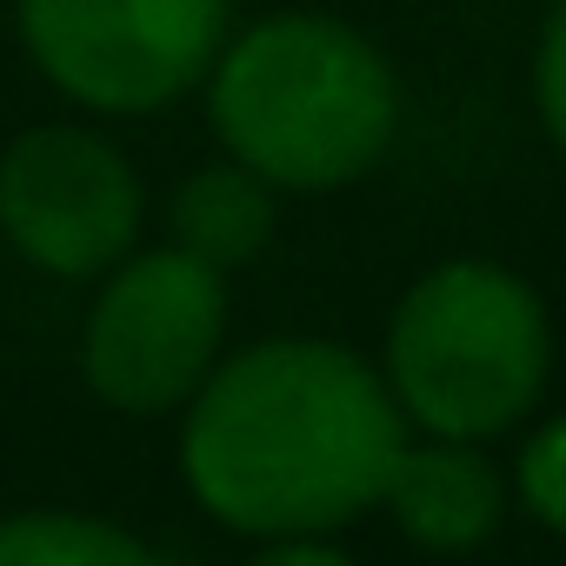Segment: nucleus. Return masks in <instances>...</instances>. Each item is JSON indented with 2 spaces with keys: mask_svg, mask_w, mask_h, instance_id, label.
<instances>
[{
  "mask_svg": "<svg viewBox=\"0 0 566 566\" xmlns=\"http://www.w3.org/2000/svg\"><path fill=\"white\" fill-rule=\"evenodd\" d=\"M400 447V407L360 354L334 340H266L200 380L180 467L213 520L301 539L380 506Z\"/></svg>",
  "mask_w": 566,
  "mask_h": 566,
  "instance_id": "nucleus-1",
  "label": "nucleus"
},
{
  "mask_svg": "<svg viewBox=\"0 0 566 566\" xmlns=\"http://www.w3.org/2000/svg\"><path fill=\"white\" fill-rule=\"evenodd\" d=\"M207 107L227 154L266 187L327 193L387 154L400 87L360 28L334 14H266L220 48Z\"/></svg>",
  "mask_w": 566,
  "mask_h": 566,
  "instance_id": "nucleus-2",
  "label": "nucleus"
},
{
  "mask_svg": "<svg viewBox=\"0 0 566 566\" xmlns=\"http://www.w3.org/2000/svg\"><path fill=\"white\" fill-rule=\"evenodd\" d=\"M553 334L520 273L493 260H447L394 314L387 380L394 407L433 440H493L520 427L546 387Z\"/></svg>",
  "mask_w": 566,
  "mask_h": 566,
  "instance_id": "nucleus-3",
  "label": "nucleus"
},
{
  "mask_svg": "<svg viewBox=\"0 0 566 566\" xmlns=\"http://www.w3.org/2000/svg\"><path fill=\"white\" fill-rule=\"evenodd\" d=\"M34 67L94 114H154L227 48V0H21Z\"/></svg>",
  "mask_w": 566,
  "mask_h": 566,
  "instance_id": "nucleus-4",
  "label": "nucleus"
},
{
  "mask_svg": "<svg viewBox=\"0 0 566 566\" xmlns=\"http://www.w3.org/2000/svg\"><path fill=\"white\" fill-rule=\"evenodd\" d=\"M220 334H227L220 266L180 247H160V253L127 260L101 287L87 314L81 367L107 407L167 413L200 394V380L220 360Z\"/></svg>",
  "mask_w": 566,
  "mask_h": 566,
  "instance_id": "nucleus-5",
  "label": "nucleus"
},
{
  "mask_svg": "<svg viewBox=\"0 0 566 566\" xmlns=\"http://www.w3.org/2000/svg\"><path fill=\"white\" fill-rule=\"evenodd\" d=\"M0 233L41 273H107L140 233V180L87 127H28L0 154Z\"/></svg>",
  "mask_w": 566,
  "mask_h": 566,
  "instance_id": "nucleus-6",
  "label": "nucleus"
},
{
  "mask_svg": "<svg viewBox=\"0 0 566 566\" xmlns=\"http://www.w3.org/2000/svg\"><path fill=\"white\" fill-rule=\"evenodd\" d=\"M400 533L427 553H467L500 526L506 486L500 473L473 453V440H433V447H400L387 493Z\"/></svg>",
  "mask_w": 566,
  "mask_h": 566,
  "instance_id": "nucleus-7",
  "label": "nucleus"
},
{
  "mask_svg": "<svg viewBox=\"0 0 566 566\" xmlns=\"http://www.w3.org/2000/svg\"><path fill=\"white\" fill-rule=\"evenodd\" d=\"M273 233V193L253 167H200L174 193V247L207 260V266H240L266 247Z\"/></svg>",
  "mask_w": 566,
  "mask_h": 566,
  "instance_id": "nucleus-8",
  "label": "nucleus"
},
{
  "mask_svg": "<svg viewBox=\"0 0 566 566\" xmlns=\"http://www.w3.org/2000/svg\"><path fill=\"white\" fill-rule=\"evenodd\" d=\"M0 566H160L134 533L81 513L0 520Z\"/></svg>",
  "mask_w": 566,
  "mask_h": 566,
  "instance_id": "nucleus-9",
  "label": "nucleus"
},
{
  "mask_svg": "<svg viewBox=\"0 0 566 566\" xmlns=\"http://www.w3.org/2000/svg\"><path fill=\"white\" fill-rule=\"evenodd\" d=\"M520 500L553 533H566V420H553V427H539L526 440V453H520Z\"/></svg>",
  "mask_w": 566,
  "mask_h": 566,
  "instance_id": "nucleus-10",
  "label": "nucleus"
},
{
  "mask_svg": "<svg viewBox=\"0 0 566 566\" xmlns=\"http://www.w3.org/2000/svg\"><path fill=\"white\" fill-rule=\"evenodd\" d=\"M533 107H539V127L553 134V147L566 154V0L546 14V28H539V54H533Z\"/></svg>",
  "mask_w": 566,
  "mask_h": 566,
  "instance_id": "nucleus-11",
  "label": "nucleus"
},
{
  "mask_svg": "<svg viewBox=\"0 0 566 566\" xmlns=\"http://www.w3.org/2000/svg\"><path fill=\"white\" fill-rule=\"evenodd\" d=\"M247 566H354V559H347L340 546H321V539L301 533V539H273V546H266L260 559H247Z\"/></svg>",
  "mask_w": 566,
  "mask_h": 566,
  "instance_id": "nucleus-12",
  "label": "nucleus"
}]
</instances>
